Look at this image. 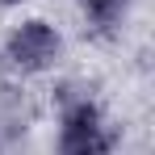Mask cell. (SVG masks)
Returning a JSON list of instances; mask_svg holds the SVG:
<instances>
[{"label": "cell", "instance_id": "cell-1", "mask_svg": "<svg viewBox=\"0 0 155 155\" xmlns=\"http://www.w3.org/2000/svg\"><path fill=\"white\" fill-rule=\"evenodd\" d=\"M113 138L105 130L97 105L88 97L63 105V122H59V155H109Z\"/></svg>", "mask_w": 155, "mask_h": 155}, {"label": "cell", "instance_id": "cell-4", "mask_svg": "<svg viewBox=\"0 0 155 155\" xmlns=\"http://www.w3.org/2000/svg\"><path fill=\"white\" fill-rule=\"evenodd\" d=\"M0 4H21V0H0Z\"/></svg>", "mask_w": 155, "mask_h": 155}, {"label": "cell", "instance_id": "cell-2", "mask_svg": "<svg viewBox=\"0 0 155 155\" xmlns=\"http://www.w3.org/2000/svg\"><path fill=\"white\" fill-rule=\"evenodd\" d=\"M59 34H54V25H46V21H21V25L8 34V46H4V54H8V63L13 67H21V71H42V67H51L54 59H59Z\"/></svg>", "mask_w": 155, "mask_h": 155}, {"label": "cell", "instance_id": "cell-3", "mask_svg": "<svg viewBox=\"0 0 155 155\" xmlns=\"http://www.w3.org/2000/svg\"><path fill=\"white\" fill-rule=\"evenodd\" d=\"M126 4H130V0H84V13H88V21H92V25L109 29L113 21H122Z\"/></svg>", "mask_w": 155, "mask_h": 155}]
</instances>
